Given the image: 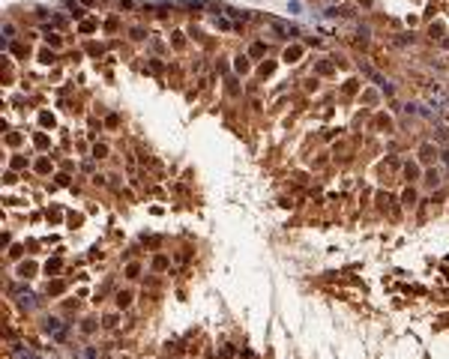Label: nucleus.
Returning a JSON list of instances; mask_svg holds the SVG:
<instances>
[{
    "instance_id": "obj_2",
    "label": "nucleus",
    "mask_w": 449,
    "mask_h": 359,
    "mask_svg": "<svg viewBox=\"0 0 449 359\" xmlns=\"http://www.w3.org/2000/svg\"><path fill=\"white\" fill-rule=\"evenodd\" d=\"M21 359H36V356H21Z\"/></svg>"
},
{
    "instance_id": "obj_1",
    "label": "nucleus",
    "mask_w": 449,
    "mask_h": 359,
    "mask_svg": "<svg viewBox=\"0 0 449 359\" xmlns=\"http://www.w3.org/2000/svg\"><path fill=\"white\" fill-rule=\"evenodd\" d=\"M267 27L278 36V39H288V36H294V27L291 24H284V21H278V18H267Z\"/></svg>"
}]
</instances>
